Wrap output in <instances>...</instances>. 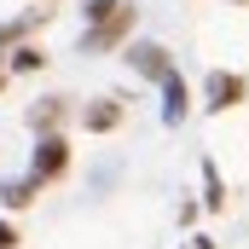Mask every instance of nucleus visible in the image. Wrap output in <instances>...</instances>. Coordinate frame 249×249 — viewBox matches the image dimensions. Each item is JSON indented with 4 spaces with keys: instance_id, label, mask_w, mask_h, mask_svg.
Wrapping results in <instances>:
<instances>
[{
    "instance_id": "0eeeda50",
    "label": "nucleus",
    "mask_w": 249,
    "mask_h": 249,
    "mask_svg": "<svg viewBox=\"0 0 249 249\" xmlns=\"http://www.w3.org/2000/svg\"><path fill=\"white\" fill-rule=\"evenodd\" d=\"M116 122H122V105H93V110H87V127H99V133L116 127Z\"/></svg>"
},
{
    "instance_id": "f03ea898",
    "label": "nucleus",
    "mask_w": 249,
    "mask_h": 249,
    "mask_svg": "<svg viewBox=\"0 0 249 249\" xmlns=\"http://www.w3.org/2000/svg\"><path fill=\"white\" fill-rule=\"evenodd\" d=\"M64 168H70V139L47 133V139L35 145V174H29V180H58Z\"/></svg>"
},
{
    "instance_id": "6e6552de",
    "label": "nucleus",
    "mask_w": 249,
    "mask_h": 249,
    "mask_svg": "<svg viewBox=\"0 0 249 249\" xmlns=\"http://www.w3.org/2000/svg\"><path fill=\"white\" fill-rule=\"evenodd\" d=\"M58 116H64V99H47V105H35V116H29V122H35V127H53Z\"/></svg>"
},
{
    "instance_id": "f257e3e1",
    "label": "nucleus",
    "mask_w": 249,
    "mask_h": 249,
    "mask_svg": "<svg viewBox=\"0 0 249 249\" xmlns=\"http://www.w3.org/2000/svg\"><path fill=\"white\" fill-rule=\"evenodd\" d=\"M81 12H87V23H93V29L81 35V53H110L127 29H133V18H139L133 0H87Z\"/></svg>"
},
{
    "instance_id": "4468645a",
    "label": "nucleus",
    "mask_w": 249,
    "mask_h": 249,
    "mask_svg": "<svg viewBox=\"0 0 249 249\" xmlns=\"http://www.w3.org/2000/svg\"><path fill=\"white\" fill-rule=\"evenodd\" d=\"M232 6H244V0H232Z\"/></svg>"
},
{
    "instance_id": "1a4fd4ad",
    "label": "nucleus",
    "mask_w": 249,
    "mask_h": 249,
    "mask_svg": "<svg viewBox=\"0 0 249 249\" xmlns=\"http://www.w3.org/2000/svg\"><path fill=\"white\" fill-rule=\"evenodd\" d=\"M35 29V18H18V23H0V47H12V41H23Z\"/></svg>"
},
{
    "instance_id": "39448f33",
    "label": "nucleus",
    "mask_w": 249,
    "mask_h": 249,
    "mask_svg": "<svg viewBox=\"0 0 249 249\" xmlns=\"http://www.w3.org/2000/svg\"><path fill=\"white\" fill-rule=\"evenodd\" d=\"M162 93H168V105H162V122H168V127H174V122H186V81H180L174 70L162 75Z\"/></svg>"
},
{
    "instance_id": "20e7f679",
    "label": "nucleus",
    "mask_w": 249,
    "mask_h": 249,
    "mask_svg": "<svg viewBox=\"0 0 249 249\" xmlns=\"http://www.w3.org/2000/svg\"><path fill=\"white\" fill-rule=\"evenodd\" d=\"M127 64H133L139 75H151V81H162V75L174 70V64H168V53H162V47H145V41H139V47H127Z\"/></svg>"
},
{
    "instance_id": "ddd939ff",
    "label": "nucleus",
    "mask_w": 249,
    "mask_h": 249,
    "mask_svg": "<svg viewBox=\"0 0 249 249\" xmlns=\"http://www.w3.org/2000/svg\"><path fill=\"white\" fill-rule=\"evenodd\" d=\"M0 87H6V75H0Z\"/></svg>"
},
{
    "instance_id": "9d476101",
    "label": "nucleus",
    "mask_w": 249,
    "mask_h": 249,
    "mask_svg": "<svg viewBox=\"0 0 249 249\" xmlns=\"http://www.w3.org/2000/svg\"><path fill=\"white\" fill-rule=\"evenodd\" d=\"M203 180H209V209H220V203H226V197H220V174H214V168H203Z\"/></svg>"
},
{
    "instance_id": "9b49d317",
    "label": "nucleus",
    "mask_w": 249,
    "mask_h": 249,
    "mask_svg": "<svg viewBox=\"0 0 249 249\" xmlns=\"http://www.w3.org/2000/svg\"><path fill=\"white\" fill-rule=\"evenodd\" d=\"M12 70H41V53H12Z\"/></svg>"
},
{
    "instance_id": "423d86ee",
    "label": "nucleus",
    "mask_w": 249,
    "mask_h": 249,
    "mask_svg": "<svg viewBox=\"0 0 249 249\" xmlns=\"http://www.w3.org/2000/svg\"><path fill=\"white\" fill-rule=\"evenodd\" d=\"M35 186H41V180H6V186H0V203H6V209H23V203L35 197Z\"/></svg>"
},
{
    "instance_id": "7ed1b4c3",
    "label": "nucleus",
    "mask_w": 249,
    "mask_h": 249,
    "mask_svg": "<svg viewBox=\"0 0 249 249\" xmlns=\"http://www.w3.org/2000/svg\"><path fill=\"white\" fill-rule=\"evenodd\" d=\"M244 93H249L244 75H226V70H214V75H209V110H226V105H238Z\"/></svg>"
},
{
    "instance_id": "f8f14e48",
    "label": "nucleus",
    "mask_w": 249,
    "mask_h": 249,
    "mask_svg": "<svg viewBox=\"0 0 249 249\" xmlns=\"http://www.w3.org/2000/svg\"><path fill=\"white\" fill-rule=\"evenodd\" d=\"M12 244H18V232H12V226L0 220V249H12Z\"/></svg>"
}]
</instances>
